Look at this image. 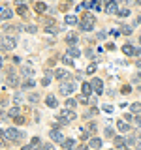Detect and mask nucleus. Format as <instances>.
Listing matches in <instances>:
<instances>
[{
	"label": "nucleus",
	"mask_w": 141,
	"mask_h": 150,
	"mask_svg": "<svg viewBox=\"0 0 141 150\" xmlns=\"http://www.w3.org/2000/svg\"><path fill=\"white\" fill-rule=\"evenodd\" d=\"M94 15L92 13H85V15L79 19V28H81L83 32H90L92 28H94Z\"/></svg>",
	"instance_id": "nucleus-1"
},
{
	"label": "nucleus",
	"mask_w": 141,
	"mask_h": 150,
	"mask_svg": "<svg viewBox=\"0 0 141 150\" xmlns=\"http://www.w3.org/2000/svg\"><path fill=\"white\" fill-rule=\"evenodd\" d=\"M4 139H9V141H13V143H17V141H21L23 137H25V133L23 131H19L17 128H8V129H4Z\"/></svg>",
	"instance_id": "nucleus-2"
},
{
	"label": "nucleus",
	"mask_w": 141,
	"mask_h": 150,
	"mask_svg": "<svg viewBox=\"0 0 141 150\" xmlns=\"http://www.w3.org/2000/svg\"><path fill=\"white\" fill-rule=\"evenodd\" d=\"M75 118H77V115L73 112V109H60L58 111V120L62 122V124H68V122H73Z\"/></svg>",
	"instance_id": "nucleus-3"
},
{
	"label": "nucleus",
	"mask_w": 141,
	"mask_h": 150,
	"mask_svg": "<svg viewBox=\"0 0 141 150\" xmlns=\"http://www.w3.org/2000/svg\"><path fill=\"white\" fill-rule=\"evenodd\" d=\"M2 51H11V49H15V45H17V40L13 36H4L2 38Z\"/></svg>",
	"instance_id": "nucleus-4"
},
{
	"label": "nucleus",
	"mask_w": 141,
	"mask_h": 150,
	"mask_svg": "<svg viewBox=\"0 0 141 150\" xmlns=\"http://www.w3.org/2000/svg\"><path fill=\"white\" fill-rule=\"evenodd\" d=\"M75 90V83L73 81H68V83H62L60 84V88H58V92L62 94V96H70Z\"/></svg>",
	"instance_id": "nucleus-5"
},
{
	"label": "nucleus",
	"mask_w": 141,
	"mask_h": 150,
	"mask_svg": "<svg viewBox=\"0 0 141 150\" xmlns=\"http://www.w3.org/2000/svg\"><path fill=\"white\" fill-rule=\"evenodd\" d=\"M105 11L109 13V15H117V13H119V4H117V0H109V2L105 4Z\"/></svg>",
	"instance_id": "nucleus-6"
},
{
	"label": "nucleus",
	"mask_w": 141,
	"mask_h": 150,
	"mask_svg": "<svg viewBox=\"0 0 141 150\" xmlns=\"http://www.w3.org/2000/svg\"><path fill=\"white\" fill-rule=\"evenodd\" d=\"M0 17H2V21H9V19L13 17V9L8 8V6H2V9H0Z\"/></svg>",
	"instance_id": "nucleus-7"
},
{
	"label": "nucleus",
	"mask_w": 141,
	"mask_h": 150,
	"mask_svg": "<svg viewBox=\"0 0 141 150\" xmlns=\"http://www.w3.org/2000/svg\"><path fill=\"white\" fill-rule=\"evenodd\" d=\"M92 90L96 92V94H102L103 92V83H102V79H98V77H94L92 79Z\"/></svg>",
	"instance_id": "nucleus-8"
},
{
	"label": "nucleus",
	"mask_w": 141,
	"mask_h": 150,
	"mask_svg": "<svg viewBox=\"0 0 141 150\" xmlns=\"http://www.w3.org/2000/svg\"><path fill=\"white\" fill-rule=\"evenodd\" d=\"M45 105L51 107V109H56V107H58V100H56L55 94H49V96L45 98Z\"/></svg>",
	"instance_id": "nucleus-9"
},
{
	"label": "nucleus",
	"mask_w": 141,
	"mask_h": 150,
	"mask_svg": "<svg viewBox=\"0 0 141 150\" xmlns=\"http://www.w3.org/2000/svg\"><path fill=\"white\" fill-rule=\"evenodd\" d=\"M122 53L124 54H128V56H137V47H132L130 43H126V45H122Z\"/></svg>",
	"instance_id": "nucleus-10"
},
{
	"label": "nucleus",
	"mask_w": 141,
	"mask_h": 150,
	"mask_svg": "<svg viewBox=\"0 0 141 150\" xmlns=\"http://www.w3.org/2000/svg\"><path fill=\"white\" fill-rule=\"evenodd\" d=\"M51 139H53V141H56L58 144H62L64 141H66V139H64V135L60 133L58 129H51Z\"/></svg>",
	"instance_id": "nucleus-11"
},
{
	"label": "nucleus",
	"mask_w": 141,
	"mask_h": 150,
	"mask_svg": "<svg viewBox=\"0 0 141 150\" xmlns=\"http://www.w3.org/2000/svg\"><path fill=\"white\" fill-rule=\"evenodd\" d=\"M8 83L11 84V86H17L19 84V79H17V75L13 73V69H8Z\"/></svg>",
	"instance_id": "nucleus-12"
},
{
	"label": "nucleus",
	"mask_w": 141,
	"mask_h": 150,
	"mask_svg": "<svg viewBox=\"0 0 141 150\" xmlns=\"http://www.w3.org/2000/svg\"><path fill=\"white\" fill-rule=\"evenodd\" d=\"M55 77L56 79H60V81H66V79H68V77H72V75H70L68 71H66V69H56V71H55Z\"/></svg>",
	"instance_id": "nucleus-13"
},
{
	"label": "nucleus",
	"mask_w": 141,
	"mask_h": 150,
	"mask_svg": "<svg viewBox=\"0 0 141 150\" xmlns=\"http://www.w3.org/2000/svg\"><path fill=\"white\" fill-rule=\"evenodd\" d=\"M117 128H119V131H122V133H126V131H130V124L124 120H117Z\"/></svg>",
	"instance_id": "nucleus-14"
},
{
	"label": "nucleus",
	"mask_w": 141,
	"mask_h": 150,
	"mask_svg": "<svg viewBox=\"0 0 141 150\" xmlns=\"http://www.w3.org/2000/svg\"><path fill=\"white\" fill-rule=\"evenodd\" d=\"M88 146H92V148H102V139H100V137H90V141H88Z\"/></svg>",
	"instance_id": "nucleus-15"
},
{
	"label": "nucleus",
	"mask_w": 141,
	"mask_h": 150,
	"mask_svg": "<svg viewBox=\"0 0 141 150\" xmlns=\"http://www.w3.org/2000/svg\"><path fill=\"white\" fill-rule=\"evenodd\" d=\"M62 148L64 150H73L75 148V141L73 139H66L64 143H62Z\"/></svg>",
	"instance_id": "nucleus-16"
},
{
	"label": "nucleus",
	"mask_w": 141,
	"mask_h": 150,
	"mask_svg": "<svg viewBox=\"0 0 141 150\" xmlns=\"http://www.w3.org/2000/svg\"><path fill=\"white\" fill-rule=\"evenodd\" d=\"M68 54H70V56H73V58H77V56H81V51H79L77 47L70 45V47H68Z\"/></svg>",
	"instance_id": "nucleus-17"
},
{
	"label": "nucleus",
	"mask_w": 141,
	"mask_h": 150,
	"mask_svg": "<svg viewBox=\"0 0 141 150\" xmlns=\"http://www.w3.org/2000/svg\"><path fill=\"white\" fill-rule=\"evenodd\" d=\"M81 88H83V94H85V96H90V94L94 92L90 83H83V84H81Z\"/></svg>",
	"instance_id": "nucleus-18"
},
{
	"label": "nucleus",
	"mask_w": 141,
	"mask_h": 150,
	"mask_svg": "<svg viewBox=\"0 0 141 150\" xmlns=\"http://www.w3.org/2000/svg\"><path fill=\"white\" fill-rule=\"evenodd\" d=\"M130 112H132V115H139V112H141V103L139 101L132 103V105H130Z\"/></svg>",
	"instance_id": "nucleus-19"
},
{
	"label": "nucleus",
	"mask_w": 141,
	"mask_h": 150,
	"mask_svg": "<svg viewBox=\"0 0 141 150\" xmlns=\"http://www.w3.org/2000/svg\"><path fill=\"white\" fill-rule=\"evenodd\" d=\"M62 64H64V66H73V56H70L68 53H66V54L62 56Z\"/></svg>",
	"instance_id": "nucleus-20"
},
{
	"label": "nucleus",
	"mask_w": 141,
	"mask_h": 150,
	"mask_svg": "<svg viewBox=\"0 0 141 150\" xmlns=\"http://www.w3.org/2000/svg\"><path fill=\"white\" fill-rule=\"evenodd\" d=\"M17 13H19V15H23V17H25L26 13H28V8L25 6V4H17Z\"/></svg>",
	"instance_id": "nucleus-21"
},
{
	"label": "nucleus",
	"mask_w": 141,
	"mask_h": 150,
	"mask_svg": "<svg viewBox=\"0 0 141 150\" xmlns=\"http://www.w3.org/2000/svg\"><path fill=\"white\" fill-rule=\"evenodd\" d=\"M128 144V141H124L122 137H115V146L117 148H122V146H126Z\"/></svg>",
	"instance_id": "nucleus-22"
},
{
	"label": "nucleus",
	"mask_w": 141,
	"mask_h": 150,
	"mask_svg": "<svg viewBox=\"0 0 141 150\" xmlns=\"http://www.w3.org/2000/svg\"><path fill=\"white\" fill-rule=\"evenodd\" d=\"M77 23H79V19L75 15H66V25H77Z\"/></svg>",
	"instance_id": "nucleus-23"
},
{
	"label": "nucleus",
	"mask_w": 141,
	"mask_h": 150,
	"mask_svg": "<svg viewBox=\"0 0 141 150\" xmlns=\"http://www.w3.org/2000/svg\"><path fill=\"white\" fill-rule=\"evenodd\" d=\"M66 41H68V45H75V43H77V36H75V34H68V36H66Z\"/></svg>",
	"instance_id": "nucleus-24"
},
{
	"label": "nucleus",
	"mask_w": 141,
	"mask_h": 150,
	"mask_svg": "<svg viewBox=\"0 0 141 150\" xmlns=\"http://www.w3.org/2000/svg\"><path fill=\"white\" fill-rule=\"evenodd\" d=\"M75 105H77V100H73V98H68V100H66V107H68V109H73Z\"/></svg>",
	"instance_id": "nucleus-25"
},
{
	"label": "nucleus",
	"mask_w": 141,
	"mask_h": 150,
	"mask_svg": "<svg viewBox=\"0 0 141 150\" xmlns=\"http://www.w3.org/2000/svg\"><path fill=\"white\" fill-rule=\"evenodd\" d=\"M45 9H47V6L43 4V0H41V2H38V4H36V11H38V13H43Z\"/></svg>",
	"instance_id": "nucleus-26"
},
{
	"label": "nucleus",
	"mask_w": 141,
	"mask_h": 150,
	"mask_svg": "<svg viewBox=\"0 0 141 150\" xmlns=\"http://www.w3.org/2000/svg\"><path fill=\"white\" fill-rule=\"evenodd\" d=\"M120 32H122V34H126V36H130L132 34V26L130 25H122L120 26Z\"/></svg>",
	"instance_id": "nucleus-27"
},
{
	"label": "nucleus",
	"mask_w": 141,
	"mask_h": 150,
	"mask_svg": "<svg viewBox=\"0 0 141 150\" xmlns=\"http://www.w3.org/2000/svg\"><path fill=\"white\" fill-rule=\"evenodd\" d=\"M23 75H26V77H34V69L25 66V68H23Z\"/></svg>",
	"instance_id": "nucleus-28"
},
{
	"label": "nucleus",
	"mask_w": 141,
	"mask_h": 150,
	"mask_svg": "<svg viewBox=\"0 0 141 150\" xmlns=\"http://www.w3.org/2000/svg\"><path fill=\"white\" fill-rule=\"evenodd\" d=\"M45 32H47V34H56V26H55V23H53V25H47V26H45Z\"/></svg>",
	"instance_id": "nucleus-29"
},
{
	"label": "nucleus",
	"mask_w": 141,
	"mask_h": 150,
	"mask_svg": "<svg viewBox=\"0 0 141 150\" xmlns=\"http://www.w3.org/2000/svg\"><path fill=\"white\" fill-rule=\"evenodd\" d=\"M9 116H13V118H15V116H19V107H17V105H13L11 109H9Z\"/></svg>",
	"instance_id": "nucleus-30"
},
{
	"label": "nucleus",
	"mask_w": 141,
	"mask_h": 150,
	"mask_svg": "<svg viewBox=\"0 0 141 150\" xmlns=\"http://www.w3.org/2000/svg\"><path fill=\"white\" fill-rule=\"evenodd\" d=\"M36 150H55V148H53V144H40Z\"/></svg>",
	"instance_id": "nucleus-31"
},
{
	"label": "nucleus",
	"mask_w": 141,
	"mask_h": 150,
	"mask_svg": "<svg viewBox=\"0 0 141 150\" xmlns=\"http://www.w3.org/2000/svg\"><path fill=\"white\" fill-rule=\"evenodd\" d=\"M94 71H96V64H88V68H87V73H88V75H92Z\"/></svg>",
	"instance_id": "nucleus-32"
},
{
	"label": "nucleus",
	"mask_w": 141,
	"mask_h": 150,
	"mask_svg": "<svg viewBox=\"0 0 141 150\" xmlns=\"http://www.w3.org/2000/svg\"><path fill=\"white\" fill-rule=\"evenodd\" d=\"M103 133H105V137H113V135H115V131H113L111 128H105V129H103Z\"/></svg>",
	"instance_id": "nucleus-33"
},
{
	"label": "nucleus",
	"mask_w": 141,
	"mask_h": 150,
	"mask_svg": "<svg viewBox=\"0 0 141 150\" xmlns=\"http://www.w3.org/2000/svg\"><path fill=\"white\" fill-rule=\"evenodd\" d=\"M30 144H32V146H40V137H32V141H30Z\"/></svg>",
	"instance_id": "nucleus-34"
},
{
	"label": "nucleus",
	"mask_w": 141,
	"mask_h": 150,
	"mask_svg": "<svg viewBox=\"0 0 141 150\" xmlns=\"http://www.w3.org/2000/svg\"><path fill=\"white\" fill-rule=\"evenodd\" d=\"M23 86H28V88H32V86H34V81H32V79H28V81H25V83H23Z\"/></svg>",
	"instance_id": "nucleus-35"
},
{
	"label": "nucleus",
	"mask_w": 141,
	"mask_h": 150,
	"mask_svg": "<svg viewBox=\"0 0 141 150\" xmlns=\"http://www.w3.org/2000/svg\"><path fill=\"white\" fill-rule=\"evenodd\" d=\"M119 15H120V17H128L130 11H128V9H119Z\"/></svg>",
	"instance_id": "nucleus-36"
},
{
	"label": "nucleus",
	"mask_w": 141,
	"mask_h": 150,
	"mask_svg": "<svg viewBox=\"0 0 141 150\" xmlns=\"http://www.w3.org/2000/svg\"><path fill=\"white\" fill-rule=\"evenodd\" d=\"M26 30L30 32V34H34V32H38V28H36L34 25H30V26H26Z\"/></svg>",
	"instance_id": "nucleus-37"
},
{
	"label": "nucleus",
	"mask_w": 141,
	"mask_h": 150,
	"mask_svg": "<svg viewBox=\"0 0 141 150\" xmlns=\"http://www.w3.org/2000/svg\"><path fill=\"white\" fill-rule=\"evenodd\" d=\"M88 131H90V133H94V131H96V124H94V122H90V124H88Z\"/></svg>",
	"instance_id": "nucleus-38"
},
{
	"label": "nucleus",
	"mask_w": 141,
	"mask_h": 150,
	"mask_svg": "<svg viewBox=\"0 0 141 150\" xmlns=\"http://www.w3.org/2000/svg\"><path fill=\"white\" fill-rule=\"evenodd\" d=\"M130 90H132V86H128V84H126V86H122V94H130Z\"/></svg>",
	"instance_id": "nucleus-39"
},
{
	"label": "nucleus",
	"mask_w": 141,
	"mask_h": 150,
	"mask_svg": "<svg viewBox=\"0 0 141 150\" xmlns=\"http://www.w3.org/2000/svg\"><path fill=\"white\" fill-rule=\"evenodd\" d=\"M15 124H25V118L23 116H15Z\"/></svg>",
	"instance_id": "nucleus-40"
},
{
	"label": "nucleus",
	"mask_w": 141,
	"mask_h": 150,
	"mask_svg": "<svg viewBox=\"0 0 141 150\" xmlns=\"http://www.w3.org/2000/svg\"><path fill=\"white\" fill-rule=\"evenodd\" d=\"M49 83H51V77H45V79H41V84H43V86H47Z\"/></svg>",
	"instance_id": "nucleus-41"
},
{
	"label": "nucleus",
	"mask_w": 141,
	"mask_h": 150,
	"mask_svg": "<svg viewBox=\"0 0 141 150\" xmlns=\"http://www.w3.org/2000/svg\"><path fill=\"white\" fill-rule=\"evenodd\" d=\"M40 100V96H38V94H30V101H38Z\"/></svg>",
	"instance_id": "nucleus-42"
},
{
	"label": "nucleus",
	"mask_w": 141,
	"mask_h": 150,
	"mask_svg": "<svg viewBox=\"0 0 141 150\" xmlns=\"http://www.w3.org/2000/svg\"><path fill=\"white\" fill-rule=\"evenodd\" d=\"M134 122H135V126H139V128H141V116H135Z\"/></svg>",
	"instance_id": "nucleus-43"
},
{
	"label": "nucleus",
	"mask_w": 141,
	"mask_h": 150,
	"mask_svg": "<svg viewBox=\"0 0 141 150\" xmlns=\"http://www.w3.org/2000/svg\"><path fill=\"white\" fill-rule=\"evenodd\" d=\"M77 150H88V144H79Z\"/></svg>",
	"instance_id": "nucleus-44"
},
{
	"label": "nucleus",
	"mask_w": 141,
	"mask_h": 150,
	"mask_svg": "<svg viewBox=\"0 0 141 150\" xmlns=\"http://www.w3.org/2000/svg\"><path fill=\"white\" fill-rule=\"evenodd\" d=\"M98 38H100V40H105L107 34H105V32H100V34H98Z\"/></svg>",
	"instance_id": "nucleus-45"
},
{
	"label": "nucleus",
	"mask_w": 141,
	"mask_h": 150,
	"mask_svg": "<svg viewBox=\"0 0 141 150\" xmlns=\"http://www.w3.org/2000/svg\"><path fill=\"white\" fill-rule=\"evenodd\" d=\"M32 148H34V146H32V144H26V146H23L21 150H32Z\"/></svg>",
	"instance_id": "nucleus-46"
},
{
	"label": "nucleus",
	"mask_w": 141,
	"mask_h": 150,
	"mask_svg": "<svg viewBox=\"0 0 141 150\" xmlns=\"http://www.w3.org/2000/svg\"><path fill=\"white\" fill-rule=\"evenodd\" d=\"M134 81H135V83H139V81H141V73H139V75H135V79H134Z\"/></svg>",
	"instance_id": "nucleus-47"
},
{
	"label": "nucleus",
	"mask_w": 141,
	"mask_h": 150,
	"mask_svg": "<svg viewBox=\"0 0 141 150\" xmlns=\"http://www.w3.org/2000/svg\"><path fill=\"white\" fill-rule=\"evenodd\" d=\"M26 2H30V0H17V4H26Z\"/></svg>",
	"instance_id": "nucleus-48"
},
{
	"label": "nucleus",
	"mask_w": 141,
	"mask_h": 150,
	"mask_svg": "<svg viewBox=\"0 0 141 150\" xmlns=\"http://www.w3.org/2000/svg\"><path fill=\"white\" fill-rule=\"evenodd\" d=\"M117 150H128V148H126V146H122V148H117Z\"/></svg>",
	"instance_id": "nucleus-49"
},
{
	"label": "nucleus",
	"mask_w": 141,
	"mask_h": 150,
	"mask_svg": "<svg viewBox=\"0 0 141 150\" xmlns=\"http://www.w3.org/2000/svg\"><path fill=\"white\" fill-rule=\"evenodd\" d=\"M137 68H139V69H141V60H139V62H137Z\"/></svg>",
	"instance_id": "nucleus-50"
},
{
	"label": "nucleus",
	"mask_w": 141,
	"mask_h": 150,
	"mask_svg": "<svg viewBox=\"0 0 141 150\" xmlns=\"http://www.w3.org/2000/svg\"><path fill=\"white\" fill-rule=\"evenodd\" d=\"M137 23H141V17H139V19H137Z\"/></svg>",
	"instance_id": "nucleus-51"
},
{
	"label": "nucleus",
	"mask_w": 141,
	"mask_h": 150,
	"mask_svg": "<svg viewBox=\"0 0 141 150\" xmlns=\"http://www.w3.org/2000/svg\"><path fill=\"white\" fill-rule=\"evenodd\" d=\"M139 43H141V36H139Z\"/></svg>",
	"instance_id": "nucleus-52"
},
{
	"label": "nucleus",
	"mask_w": 141,
	"mask_h": 150,
	"mask_svg": "<svg viewBox=\"0 0 141 150\" xmlns=\"http://www.w3.org/2000/svg\"><path fill=\"white\" fill-rule=\"evenodd\" d=\"M139 90H141V84H139Z\"/></svg>",
	"instance_id": "nucleus-53"
},
{
	"label": "nucleus",
	"mask_w": 141,
	"mask_h": 150,
	"mask_svg": "<svg viewBox=\"0 0 141 150\" xmlns=\"http://www.w3.org/2000/svg\"><path fill=\"white\" fill-rule=\"evenodd\" d=\"M96 150H102V148H96Z\"/></svg>",
	"instance_id": "nucleus-54"
},
{
	"label": "nucleus",
	"mask_w": 141,
	"mask_h": 150,
	"mask_svg": "<svg viewBox=\"0 0 141 150\" xmlns=\"http://www.w3.org/2000/svg\"><path fill=\"white\" fill-rule=\"evenodd\" d=\"M68 2H70V0H68Z\"/></svg>",
	"instance_id": "nucleus-55"
}]
</instances>
